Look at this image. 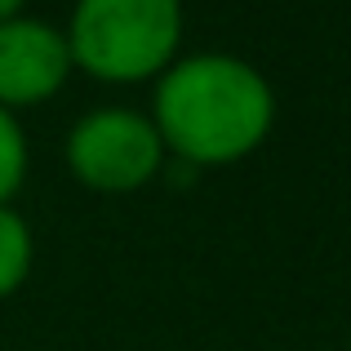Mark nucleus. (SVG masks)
Returning <instances> with one entry per match:
<instances>
[{
	"label": "nucleus",
	"mask_w": 351,
	"mask_h": 351,
	"mask_svg": "<svg viewBox=\"0 0 351 351\" xmlns=\"http://www.w3.org/2000/svg\"><path fill=\"white\" fill-rule=\"evenodd\" d=\"M152 125L165 156L191 169H223L267 143L276 89L236 53H187L152 89Z\"/></svg>",
	"instance_id": "f257e3e1"
},
{
	"label": "nucleus",
	"mask_w": 351,
	"mask_h": 351,
	"mask_svg": "<svg viewBox=\"0 0 351 351\" xmlns=\"http://www.w3.org/2000/svg\"><path fill=\"white\" fill-rule=\"evenodd\" d=\"M71 67L107 85L160 80L182 49V0H76Z\"/></svg>",
	"instance_id": "f03ea898"
},
{
	"label": "nucleus",
	"mask_w": 351,
	"mask_h": 351,
	"mask_svg": "<svg viewBox=\"0 0 351 351\" xmlns=\"http://www.w3.org/2000/svg\"><path fill=\"white\" fill-rule=\"evenodd\" d=\"M67 169L80 187L103 196L143 191L165 165V143L152 116L134 107H94L67 129Z\"/></svg>",
	"instance_id": "7ed1b4c3"
},
{
	"label": "nucleus",
	"mask_w": 351,
	"mask_h": 351,
	"mask_svg": "<svg viewBox=\"0 0 351 351\" xmlns=\"http://www.w3.org/2000/svg\"><path fill=\"white\" fill-rule=\"evenodd\" d=\"M71 49L62 27L45 18L18 14L0 23V107L5 112H27L40 107L67 85L71 76Z\"/></svg>",
	"instance_id": "20e7f679"
},
{
	"label": "nucleus",
	"mask_w": 351,
	"mask_h": 351,
	"mask_svg": "<svg viewBox=\"0 0 351 351\" xmlns=\"http://www.w3.org/2000/svg\"><path fill=\"white\" fill-rule=\"evenodd\" d=\"M32 263H36V240L27 218L14 205H0V302L14 298L27 285Z\"/></svg>",
	"instance_id": "39448f33"
},
{
	"label": "nucleus",
	"mask_w": 351,
	"mask_h": 351,
	"mask_svg": "<svg viewBox=\"0 0 351 351\" xmlns=\"http://www.w3.org/2000/svg\"><path fill=\"white\" fill-rule=\"evenodd\" d=\"M27 178V134H23V120L14 112L0 107V205L18 196Z\"/></svg>",
	"instance_id": "423d86ee"
},
{
	"label": "nucleus",
	"mask_w": 351,
	"mask_h": 351,
	"mask_svg": "<svg viewBox=\"0 0 351 351\" xmlns=\"http://www.w3.org/2000/svg\"><path fill=\"white\" fill-rule=\"evenodd\" d=\"M18 14H27V0H0V23H9Z\"/></svg>",
	"instance_id": "0eeeda50"
},
{
	"label": "nucleus",
	"mask_w": 351,
	"mask_h": 351,
	"mask_svg": "<svg viewBox=\"0 0 351 351\" xmlns=\"http://www.w3.org/2000/svg\"><path fill=\"white\" fill-rule=\"evenodd\" d=\"M347 351H351V343H347Z\"/></svg>",
	"instance_id": "6e6552de"
}]
</instances>
